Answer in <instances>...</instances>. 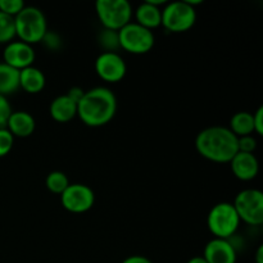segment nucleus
<instances>
[{
	"instance_id": "obj_11",
	"label": "nucleus",
	"mask_w": 263,
	"mask_h": 263,
	"mask_svg": "<svg viewBox=\"0 0 263 263\" xmlns=\"http://www.w3.org/2000/svg\"><path fill=\"white\" fill-rule=\"evenodd\" d=\"M3 58H4V63L21 71V69L33 66L36 54L32 45H28L20 40H13L8 43L4 48Z\"/></svg>"
},
{
	"instance_id": "obj_27",
	"label": "nucleus",
	"mask_w": 263,
	"mask_h": 263,
	"mask_svg": "<svg viewBox=\"0 0 263 263\" xmlns=\"http://www.w3.org/2000/svg\"><path fill=\"white\" fill-rule=\"evenodd\" d=\"M41 43H44V45L48 49H50V50H58V49L61 48L62 41L61 37H59L55 32L48 31V32L45 33V36H44L43 40H41Z\"/></svg>"
},
{
	"instance_id": "obj_14",
	"label": "nucleus",
	"mask_w": 263,
	"mask_h": 263,
	"mask_svg": "<svg viewBox=\"0 0 263 263\" xmlns=\"http://www.w3.org/2000/svg\"><path fill=\"white\" fill-rule=\"evenodd\" d=\"M5 128L12 134L13 138H28L35 131L36 121L31 113L26 110H15L8 118Z\"/></svg>"
},
{
	"instance_id": "obj_10",
	"label": "nucleus",
	"mask_w": 263,
	"mask_h": 263,
	"mask_svg": "<svg viewBox=\"0 0 263 263\" xmlns=\"http://www.w3.org/2000/svg\"><path fill=\"white\" fill-rule=\"evenodd\" d=\"M95 72L105 82H120L127 72L126 62L120 53L103 51L95 59Z\"/></svg>"
},
{
	"instance_id": "obj_29",
	"label": "nucleus",
	"mask_w": 263,
	"mask_h": 263,
	"mask_svg": "<svg viewBox=\"0 0 263 263\" xmlns=\"http://www.w3.org/2000/svg\"><path fill=\"white\" fill-rule=\"evenodd\" d=\"M84 94H85V90H82L81 87H79V86L72 87V89H69L68 92H67V95H68L69 99L73 100L76 104H79V103L81 102V99L84 98Z\"/></svg>"
},
{
	"instance_id": "obj_9",
	"label": "nucleus",
	"mask_w": 263,
	"mask_h": 263,
	"mask_svg": "<svg viewBox=\"0 0 263 263\" xmlns=\"http://www.w3.org/2000/svg\"><path fill=\"white\" fill-rule=\"evenodd\" d=\"M61 203L71 213H85L92 208L95 194L91 187L85 184H69L61 194Z\"/></svg>"
},
{
	"instance_id": "obj_3",
	"label": "nucleus",
	"mask_w": 263,
	"mask_h": 263,
	"mask_svg": "<svg viewBox=\"0 0 263 263\" xmlns=\"http://www.w3.org/2000/svg\"><path fill=\"white\" fill-rule=\"evenodd\" d=\"M15 36L18 40L33 45L41 43L48 32V21L45 14L37 7L26 5L14 17Z\"/></svg>"
},
{
	"instance_id": "obj_31",
	"label": "nucleus",
	"mask_w": 263,
	"mask_h": 263,
	"mask_svg": "<svg viewBox=\"0 0 263 263\" xmlns=\"http://www.w3.org/2000/svg\"><path fill=\"white\" fill-rule=\"evenodd\" d=\"M254 259H256V263H263V246L258 247Z\"/></svg>"
},
{
	"instance_id": "obj_8",
	"label": "nucleus",
	"mask_w": 263,
	"mask_h": 263,
	"mask_svg": "<svg viewBox=\"0 0 263 263\" xmlns=\"http://www.w3.org/2000/svg\"><path fill=\"white\" fill-rule=\"evenodd\" d=\"M240 221L251 226L263 223V194L258 189H244L238 193L233 203Z\"/></svg>"
},
{
	"instance_id": "obj_15",
	"label": "nucleus",
	"mask_w": 263,
	"mask_h": 263,
	"mask_svg": "<svg viewBox=\"0 0 263 263\" xmlns=\"http://www.w3.org/2000/svg\"><path fill=\"white\" fill-rule=\"evenodd\" d=\"M133 15H135V22L138 25L151 31L162 25V8L157 7L151 0H146L138 5Z\"/></svg>"
},
{
	"instance_id": "obj_28",
	"label": "nucleus",
	"mask_w": 263,
	"mask_h": 263,
	"mask_svg": "<svg viewBox=\"0 0 263 263\" xmlns=\"http://www.w3.org/2000/svg\"><path fill=\"white\" fill-rule=\"evenodd\" d=\"M253 127L257 135H263V105L257 108L256 112L253 113Z\"/></svg>"
},
{
	"instance_id": "obj_32",
	"label": "nucleus",
	"mask_w": 263,
	"mask_h": 263,
	"mask_svg": "<svg viewBox=\"0 0 263 263\" xmlns=\"http://www.w3.org/2000/svg\"><path fill=\"white\" fill-rule=\"evenodd\" d=\"M186 263H207V262L204 261V258H203V257L197 256V257H193V258H190Z\"/></svg>"
},
{
	"instance_id": "obj_18",
	"label": "nucleus",
	"mask_w": 263,
	"mask_h": 263,
	"mask_svg": "<svg viewBox=\"0 0 263 263\" xmlns=\"http://www.w3.org/2000/svg\"><path fill=\"white\" fill-rule=\"evenodd\" d=\"M20 90V71L0 62V95L7 97Z\"/></svg>"
},
{
	"instance_id": "obj_24",
	"label": "nucleus",
	"mask_w": 263,
	"mask_h": 263,
	"mask_svg": "<svg viewBox=\"0 0 263 263\" xmlns=\"http://www.w3.org/2000/svg\"><path fill=\"white\" fill-rule=\"evenodd\" d=\"M14 144V138L5 127L0 128V158L10 153Z\"/></svg>"
},
{
	"instance_id": "obj_23",
	"label": "nucleus",
	"mask_w": 263,
	"mask_h": 263,
	"mask_svg": "<svg viewBox=\"0 0 263 263\" xmlns=\"http://www.w3.org/2000/svg\"><path fill=\"white\" fill-rule=\"evenodd\" d=\"M26 7L22 0H0V12L4 14L15 17Z\"/></svg>"
},
{
	"instance_id": "obj_16",
	"label": "nucleus",
	"mask_w": 263,
	"mask_h": 263,
	"mask_svg": "<svg viewBox=\"0 0 263 263\" xmlns=\"http://www.w3.org/2000/svg\"><path fill=\"white\" fill-rule=\"evenodd\" d=\"M49 112L54 121L66 123L73 120L77 116V104L73 100L69 99L67 94L59 95L50 103Z\"/></svg>"
},
{
	"instance_id": "obj_6",
	"label": "nucleus",
	"mask_w": 263,
	"mask_h": 263,
	"mask_svg": "<svg viewBox=\"0 0 263 263\" xmlns=\"http://www.w3.org/2000/svg\"><path fill=\"white\" fill-rule=\"evenodd\" d=\"M197 22V12L186 0L166 3L162 8V25L175 33L189 31Z\"/></svg>"
},
{
	"instance_id": "obj_1",
	"label": "nucleus",
	"mask_w": 263,
	"mask_h": 263,
	"mask_svg": "<svg viewBox=\"0 0 263 263\" xmlns=\"http://www.w3.org/2000/svg\"><path fill=\"white\" fill-rule=\"evenodd\" d=\"M117 112L115 92L104 86L92 87L85 91L77 104V116L89 127H100L113 120Z\"/></svg>"
},
{
	"instance_id": "obj_26",
	"label": "nucleus",
	"mask_w": 263,
	"mask_h": 263,
	"mask_svg": "<svg viewBox=\"0 0 263 263\" xmlns=\"http://www.w3.org/2000/svg\"><path fill=\"white\" fill-rule=\"evenodd\" d=\"M12 107L7 97L0 95V128L5 127L8 122V118L12 115Z\"/></svg>"
},
{
	"instance_id": "obj_21",
	"label": "nucleus",
	"mask_w": 263,
	"mask_h": 263,
	"mask_svg": "<svg viewBox=\"0 0 263 263\" xmlns=\"http://www.w3.org/2000/svg\"><path fill=\"white\" fill-rule=\"evenodd\" d=\"M98 43L102 46L103 51H110L117 53L120 48V39H118V31L103 28L98 35Z\"/></svg>"
},
{
	"instance_id": "obj_19",
	"label": "nucleus",
	"mask_w": 263,
	"mask_h": 263,
	"mask_svg": "<svg viewBox=\"0 0 263 263\" xmlns=\"http://www.w3.org/2000/svg\"><path fill=\"white\" fill-rule=\"evenodd\" d=\"M229 128H230V131L236 136V138L252 135V134L254 133L253 113L251 112L235 113V115L231 117Z\"/></svg>"
},
{
	"instance_id": "obj_20",
	"label": "nucleus",
	"mask_w": 263,
	"mask_h": 263,
	"mask_svg": "<svg viewBox=\"0 0 263 263\" xmlns=\"http://www.w3.org/2000/svg\"><path fill=\"white\" fill-rule=\"evenodd\" d=\"M69 184L71 182H69L68 176L62 171L50 172L45 179L46 187H48L49 192L54 193V194L61 195L68 187Z\"/></svg>"
},
{
	"instance_id": "obj_4",
	"label": "nucleus",
	"mask_w": 263,
	"mask_h": 263,
	"mask_svg": "<svg viewBox=\"0 0 263 263\" xmlns=\"http://www.w3.org/2000/svg\"><path fill=\"white\" fill-rule=\"evenodd\" d=\"M240 218L234 208L233 203L221 202L211 208L207 216L208 230L215 238L230 239L240 226Z\"/></svg>"
},
{
	"instance_id": "obj_7",
	"label": "nucleus",
	"mask_w": 263,
	"mask_h": 263,
	"mask_svg": "<svg viewBox=\"0 0 263 263\" xmlns=\"http://www.w3.org/2000/svg\"><path fill=\"white\" fill-rule=\"evenodd\" d=\"M118 39L121 49L136 55L149 53L156 43L153 31L133 21L118 31Z\"/></svg>"
},
{
	"instance_id": "obj_17",
	"label": "nucleus",
	"mask_w": 263,
	"mask_h": 263,
	"mask_svg": "<svg viewBox=\"0 0 263 263\" xmlns=\"http://www.w3.org/2000/svg\"><path fill=\"white\" fill-rule=\"evenodd\" d=\"M46 85L45 74L41 69L31 66L20 71V89L28 94H39Z\"/></svg>"
},
{
	"instance_id": "obj_22",
	"label": "nucleus",
	"mask_w": 263,
	"mask_h": 263,
	"mask_svg": "<svg viewBox=\"0 0 263 263\" xmlns=\"http://www.w3.org/2000/svg\"><path fill=\"white\" fill-rule=\"evenodd\" d=\"M15 25L14 17L0 12V44H8L14 40Z\"/></svg>"
},
{
	"instance_id": "obj_12",
	"label": "nucleus",
	"mask_w": 263,
	"mask_h": 263,
	"mask_svg": "<svg viewBox=\"0 0 263 263\" xmlns=\"http://www.w3.org/2000/svg\"><path fill=\"white\" fill-rule=\"evenodd\" d=\"M202 257L207 263H236L238 252L230 239L213 238L205 244Z\"/></svg>"
},
{
	"instance_id": "obj_5",
	"label": "nucleus",
	"mask_w": 263,
	"mask_h": 263,
	"mask_svg": "<svg viewBox=\"0 0 263 263\" xmlns=\"http://www.w3.org/2000/svg\"><path fill=\"white\" fill-rule=\"evenodd\" d=\"M95 12L103 28L120 31L131 22L134 10L127 0H98Z\"/></svg>"
},
{
	"instance_id": "obj_25",
	"label": "nucleus",
	"mask_w": 263,
	"mask_h": 263,
	"mask_svg": "<svg viewBox=\"0 0 263 263\" xmlns=\"http://www.w3.org/2000/svg\"><path fill=\"white\" fill-rule=\"evenodd\" d=\"M257 149V139L253 135H247L238 138V152L254 154Z\"/></svg>"
},
{
	"instance_id": "obj_30",
	"label": "nucleus",
	"mask_w": 263,
	"mask_h": 263,
	"mask_svg": "<svg viewBox=\"0 0 263 263\" xmlns=\"http://www.w3.org/2000/svg\"><path fill=\"white\" fill-rule=\"evenodd\" d=\"M122 263H153L145 256H130L125 258Z\"/></svg>"
},
{
	"instance_id": "obj_13",
	"label": "nucleus",
	"mask_w": 263,
	"mask_h": 263,
	"mask_svg": "<svg viewBox=\"0 0 263 263\" xmlns=\"http://www.w3.org/2000/svg\"><path fill=\"white\" fill-rule=\"evenodd\" d=\"M230 167L236 179L241 181H251L256 179L259 171L257 157L254 154L241 153V152H238L234 156V158L230 161Z\"/></svg>"
},
{
	"instance_id": "obj_2",
	"label": "nucleus",
	"mask_w": 263,
	"mask_h": 263,
	"mask_svg": "<svg viewBox=\"0 0 263 263\" xmlns=\"http://www.w3.org/2000/svg\"><path fill=\"white\" fill-rule=\"evenodd\" d=\"M195 148L203 158L216 163H230L238 153V138L229 127L211 126L195 138Z\"/></svg>"
}]
</instances>
